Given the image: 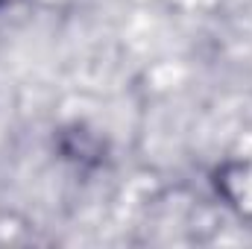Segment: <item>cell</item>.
Returning a JSON list of instances; mask_svg holds the SVG:
<instances>
[]
</instances>
